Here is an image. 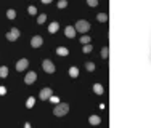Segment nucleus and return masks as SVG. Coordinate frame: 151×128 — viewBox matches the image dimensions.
<instances>
[{
	"label": "nucleus",
	"instance_id": "f257e3e1",
	"mask_svg": "<svg viewBox=\"0 0 151 128\" xmlns=\"http://www.w3.org/2000/svg\"><path fill=\"white\" fill-rule=\"evenodd\" d=\"M67 112H69V104L67 102H60L53 107V115H56V117H64Z\"/></svg>",
	"mask_w": 151,
	"mask_h": 128
},
{
	"label": "nucleus",
	"instance_id": "f03ea898",
	"mask_svg": "<svg viewBox=\"0 0 151 128\" xmlns=\"http://www.w3.org/2000/svg\"><path fill=\"white\" fill-rule=\"evenodd\" d=\"M74 27H76V31L80 32V34H87V32L90 31V22L85 21V19H79Z\"/></svg>",
	"mask_w": 151,
	"mask_h": 128
},
{
	"label": "nucleus",
	"instance_id": "7ed1b4c3",
	"mask_svg": "<svg viewBox=\"0 0 151 128\" xmlns=\"http://www.w3.org/2000/svg\"><path fill=\"white\" fill-rule=\"evenodd\" d=\"M42 69H44L47 74H53L55 70H56V67H55V64L51 63L50 59H44L42 61Z\"/></svg>",
	"mask_w": 151,
	"mask_h": 128
},
{
	"label": "nucleus",
	"instance_id": "20e7f679",
	"mask_svg": "<svg viewBox=\"0 0 151 128\" xmlns=\"http://www.w3.org/2000/svg\"><path fill=\"white\" fill-rule=\"evenodd\" d=\"M39 96H40L42 101H48V99L53 96V90L48 88V86H47V88H42V90H40V95H39Z\"/></svg>",
	"mask_w": 151,
	"mask_h": 128
},
{
	"label": "nucleus",
	"instance_id": "39448f33",
	"mask_svg": "<svg viewBox=\"0 0 151 128\" xmlns=\"http://www.w3.org/2000/svg\"><path fill=\"white\" fill-rule=\"evenodd\" d=\"M35 80H37V74H35L34 70H31V72L26 74V77H24L26 85H32V83H35Z\"/></svg>",
	"mask_w": 151,
	"mask_h": 128
},
{
	"label": "nucleus",
	"instance_id": "423d86ee",
	"mask_svg": "<svg viewBox=\"0 0 151 128\" xmlns=\"http://www.w3.org/2000/svg\"><path fill=\"white\" fill-rule=\"evenodd\" d=\"M29 67V61L26 59V58H22V59H19L18 63H16V70L18 72H22V70H26Z\"/></svg>",
	"mask_w": 151,
	"mask_h": 128
},
{
	"label": "nucleus",
	"instance_id": "0eeeda50",
	"mask_svg": "<svg viewBox=\"0 0 151 128\" xmlns=\"http://www.w3.org/2000/svg\"><path fill=\"white\" fill-rule=\"evenodd\" d=\"M42 43H44V38H42L40 35H34V37L31 38V47H32V48L42 47Z\"/></svg>",
	"mask_w": 151,
	"mask_h": 128
},
{
	"label": "nucleus",
	"instance_id": "6e6552de",
	"mask_svg": "<svg viewBox=\"0 0 151 128\" xmlns=\"http://www.w3.org/2000/svg\"><path fill=\"white\" fill-rule=\"evenodd\" d=\"M76 27H74V26H66V27H64V35H66L67 38H74L76 37Z\"/></svg>",
	"mask_w": 151,
	"mask_h": 128
},
{
	"label": "nucleus",
	"instance_id": "1a4fd4ad",
	"mask_svg": "<svg viewBox=\"0 0 151 128\" xmlns=\"http://www.w3.org/2000/svg\"><path fill=\"white\" fill-rule=\"evenodd\" d=\"M88 123L90 125H100V123H101V117H100V115H90V117H88Z\"/></svg>",
	"mask_w": 151,
	"mask_h": 128
},
{
	"label": "nucleus",
	"instance_id": "9d476101",
	"mask_svg": "<svg viewBox=\"0 0 151 128\" xmlns=\"http://www.w3.org/2000/svg\"><path fill=\"white\" fill-rule=\"evenodd\" d=\"M93 93H95V95H103V93H105V88H103L101 83H95V85H93Z\"/></svg>",
	"mask_w": 151,
	"mask_h": 128
},
{
	"label": "nucleus",
	"instance_id": "9b49d317",
	"mask_svg": "<svg viewBox=\"0 0 151 128\" xmlns=\"http://www.w3.org/2000/svg\"><path fill=\"white\" fill-rule=\"evenodd\" d=\"M58 29H60V24H58L56 21L50 22V26H48V32H50V34H55V32H58Z\"/></svg>",
	"mask_w": 151,
	"mask_h": 128
},
{
	"label": "nucleus",
	"instance_id": "f8f14e48",
	"mask_svg": "<svg viewBox=\"0 0 151 128\" xmlns=\"http://www.w3.org/2000/svg\"><path fill=\"white\" fill-rule=\"evenodd\" d=\"M56 54L58 56H67V54H69V50H67L66 47H58L56 48Z\"/></svg>",
	"mask_w": 151,
	"mask_h": 128
},
{
	"label": "nucleus",
	"instance_id": "ddd939ff",
	"mask_svg": "<svg viewBox=\"0 0 151 128\" xmlns=\"http://www.w3.org/2000/svg\"><path fill=\"white\" fill-rule=\"evenodd\" d=\"M79 67H76V66H72V67H69V77H72V79H77L79 77Z\"/></svg>",
	"mask_w": 151,
	"mask_h": 128
},
{
	"label": "nucleus",
	"instance_id": "4468645a",
	"mask_svg": "<svg viewBox=\"0 0 151 128\" xmlns=\"http://www.w3.org/2000/svg\"><path fill=\"white\" fill-rule=\"evenodd\" d=\"M108 13H98L96 15V21L98 22H108Z\"/></svg>",
	"mask_w": 151,
	"mask_h": 128
},
{
	"label": "nucleus",
	"instance_id": "2eb2a0df",
	"mask_svg": "<svg viewBox=\"0 0 151 128\" xmlns=\"http://www.w3.org/2000/svg\"><path fill=\"white\" fill-rule=\"evenodd\" d=\"M8 74H10V70H8V67H6V66L0 67V77H2V79H6V77H8Z\"/></svg>",
	"mask_w": 151,
	"mask_h": 128
},
{
	"label": "nucleus",
	"instance_id": "dca6fc26",
	"mask_svg": "<svg viewBox=\"0 0 151 128\" xmlns=\"http://www.w3.org/2000/svg\"><path fill=\"white\" fill-rule=\"evenodd\" d=\"M34 104H35V98H34V96H29L27 101H26V107L32 109V107H34Z\"/></svg>",
	"mask_w": 151,
	"mask_h": 128
},
{
	"label": "nucleus",
	"instance_id": "f3484780",
	"mask_svg": "<svg viewBox=\"0 0 151 128\" xmlns=\"http://www.w3.org/2000/svg\"><path fill=\"white\" fill-rule=\"evenodd\" d=\"M6 18H8V19H15V18H16V11H15L13 8L6 10Z\"/></svg>",
	"mask_w": 151,
	"mask_h": 128
},
{
	"label": "nucleus",
	"instance_id": "a211bd4d",
	"mask_svg": "<svg viewBox=\"0 0 151 128\" xmlns=\"http://www.w3.org/2000/svg\"><path fill=\"white\" fill-rule=\"evenodd\" d=\"M92 50H93V47L90 43H87V45H84V47H82V53H85V54L92 53Z\"/></svg>",
	"mask_w": 151,
	"mask_h": 128
},
{
	"label": "nucleus",
	"instance_id": "6ab92c4d",
	"mask_svg": "<svg viewBox=\"0 0 151 128\" xmlns=\"http://www.w3.org/2000/svg\"><path fill=\"white\" fill-rule=\"evenodd\" d=\"M85 70H88V72H93V70H95V64H93L92 61L85 63Z\"/></svg>",
	"mask_w": 151,
	"mask_h": 128
},
{
	"label": "nucleus",
	"instance_id": "aec40b11",
	"mask_svg": "<svg viewBox=\"0 0 151 128\" xmlns=\"http://www.w3.org/2000/svg\"><path fill=\"white\" fill-rule=\"evenodd\" d=\"M45 21H47V15H45V13H42V15L37 16V22H39V24H44Z\"/></svg>",
	"mask_w": 151,
	"mask_h": 128
},
{
	"label": "nucleus",
	"instance_id": "412c9836",
	"mask_svg": "<svg viewBox=\"0 0 151 128\" xmlns=\"http://www.w3.org/2000/svg\"><path fill=\"white\" fill-rule=\"evenodd\" d=\"M79 40H80V43H82V45H87V43H90V37H88V35H85V34H84L82 37L79 38Z\"/></svg>",
	"mask_w": 151,
	"mask_h": 128
},
{
	"label": "nucleus",
	"instance_id": "4be33fe9",
	"mask_svg": "<svg viewBox=\"0 0 151 128\" xmlns=\"http://www.w3.org/2000/svg\"><path fill=\"white\" fill-rule=\"evenodd\" d=\"M66 6H67V0H58V8L60 10L66 8Z\"/></svg>",
	"mask_w": 151,
	"mask_h": 128
},
{
	"label": "nucleus",
	"instance_id": "5701e85b",
	"mask_svg": "<svg viewBox=\"0 0 151 128\" xmlns=\"http://www.w3.org/2000/svg\"><path fill=\"white\" fill-rule=\"evenodd\" d=\"M27 13H29V15H32V16H34V15H37V8H35L34 5L27 6Z\"/></svg>",
	"mask_w": 151,
	"mask_h": 128
},
{
	"label": "nucleus",
	"instance_id": "b1692460",
	"mask_svg": "<svg viewBox=\"0 0 151 128\" xmlns=\"http://www.w3.org/2000/svg\"><path fill=\"white\" fill-rule=\"evenodd\" d=\"M5 38H6V40H8V42H15V40H16V37H15V35L11 34V32H6Z\"/></svg>",
	"mask_w": 151,
	"mask_h": 128
},
{
	"label": "nucleus",
	"instance_id": "393cba45",
	"mask_svg": "<svg viewBox=\"0 0 151 128\" xmlns=\"http://www.w3.org/2000/svg\"><path fill=\"white\" fill-rule=\"evenodd\" d=\"M10 32H11L16 38H19V29L18 27H11V29H10Z\"/></svg>",
	"mask_w": 151,
	"mask_h": 128
},
{
	"label": "nucleus",
	"instance_id": "a878e982",
	"mask_svg": "<svg viewBox=\"0 0 151 128\" xmlns=\"http://www.w3.org/2000/svg\"><path fill=\"white\" fill-rule=\"evenodd\" d=\"M108 51H109L108 47H103V48H101V58H105V59H106V58H108V54H109Z\"/></svg>",
	"mask_w": 151,
	"mask_h": 128
},
{
	"label": "nucleus",
	"instance_id": "bb28decb",
	"mask_svg": "<svg viewBox=\"0 0 151 128\" xmlns=\"http://www.w3.org/2000/svg\"><path fill=\"white\" fill-rule=\"evenodd\" d=\"M48 101H51L55 106H56V104H60V98H56V96H51V98L48 99Z\"/></svg>",
	"mask_w": 151,
	"mask_h": 128
},
{
	"label": "nucleus",
	"instance_id": "cd10ccee",
	"mask_svg": "<svg viewBox=\"0 0 151 128\" xmlns=\"http://www.w3.org/2000/svg\"><path fill=\"white\" fill-rule=\"evenodd\" d=\"M87 5L88 6H96L98 5V0H87Z\"/></svg>",
	"mask_w": 151,
	"mask_h": 128
},
{
	"label": "nucleus",
	"instance_id": "c85d7f7f",
	"mask_svg": "<svg viewBox=\"0 0 151 128\" xmlns=\"http://www.w3.org/2000/svg\"><path fill=\"white\" fill-rule=\"evenodd\" d=\"M6 95V88L3 85H0V96H5Z\"/></svg>",
	"mask_w": 151,
	"mask_h": 128
},
{
	"label": "nucleus",
	"instance_id": "c756f323",
	"mask_svg": "<svg viewBox=\"0 0 151 128\" xmlns=\"http://www.w3.org/2000/svg\"><path fill=\"white\" fill-rule=\"evenodd\" d=\"M40 2H42V3H45V5H48V3H51L53 0H40Z\"/></svg>",
	"mask_w": 151,
	"mask_h": 128
},
{
	"label": "nucleus",
	"instance_id": "7c9ffc66",
	"mask_svg": "<svg viewBox=\"0 0 151 128\" xmlns=\"http://www.w3.org/2000/svg\"><path fill=\"white\" fill-rule=\"evenodd\" d=\"M24 128H31V123H29V122H26V123H24Z\"/></svg>",
	"mask_w": 151,
	"mask_h": 128
}]
</instances>
